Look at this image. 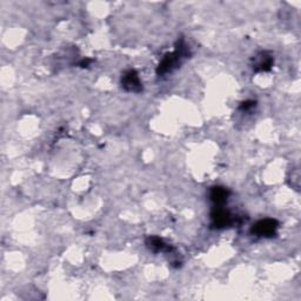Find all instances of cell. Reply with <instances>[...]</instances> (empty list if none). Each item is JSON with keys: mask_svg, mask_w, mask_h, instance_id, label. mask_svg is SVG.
<instances>
[{"mask_svg": "<svg viewBox=\"0 0 301 301\" xmlns=\"http://www.w3.org/2000/svg\"><path fill=\"white\" fill-rule=\"evenodd\" d=\"M121 86L127 91V92H136L139 93L142 91V84L140 78L136 71L130 70L124 73L121 78Z\"/></svg>", "mask_w": 301, "mask_h": 301, "instance_id": "277c9868", "label": "cell"}, {"mask_svg": "<svg viewBox=\"0 0 301 301\" xmlns=\"http://www.w3.org/2000/svg\"><path fill=\"white\" fill-rule=\"evenodd\" d=\"M211 221L213 228H226L234 223V216L229 211H227V209L224 208L223 206H214V209L211 213Z\"/></svg>", "mask_w": 301, "mask_h": 301, "instance_id": "7a4b0ae2", "label": "cell"}, {"mask_svg": "<svg viewBox=\"0 0 301 301\" xmlns=\"http://www.w3.org/2000/svg\"><path fill=\"white\" fill-rule=\"evenodd\" d=\"M273 57L267 52H261L254 58L253 70L255 72H267L273 66Z\"/></svg>", "mask_w": 301, "mask_h": 301, "instance_id": "5b68a950", "label": "cell"}, {"mask_svg": "<svg viewBox=\"0 0 301 301\" xmlns=\"http://www.w3.org/2000/svg\"><path fill=\"white\" fill-rule=\"evenodd\" d=\"M146 244H147V246L149 247V249H152L153 252H165V253H168L172 251V247L169 246L165 243L164 240L161 239L159 236H149L147 238V240H146Z\"/></svg>", "mask_w": 301, "mask_h": 301, "instance_id": "52a82bcc", "label": "cell"}, {"mask_svg": "<svg viewBox=\"0 0 301 301\" xmlns=\"http://www.w3.org/2000/svg\"><path fill=\"white\" fill-rule=\"evenodd\" d=\"M90 62H91L90 59H86V60H82V61L80 62V66H81V67H87V65H89Z\"/></svg>", "mask_w": 301, "mask_h": 301, "instance_id": "9c48e42d", "label": "cell"}, {"mask_svg": "<svg viewBox=\"0 0 301 301\" xmlns=\"http://www.w3.org/2000/svg\"><path fill=\"white\" fill-rule=\"evenodd\" d=\"M254 106H255V101H253V100L245 101V102H243V104H241L240 110H243V111H248V110H251V109L254 107Z\"/></svg>", "mask_w": 301, "mask_h": 301, "instance_id": "ba28073f", "label": "cell"}, {"mask_svg": "<svg viewBox=\"0 0 301 301\" xmlns=\"http://www.w3.org/2000/svg\"><path fill=\"white\" fill-rule=\"evenodd\" d=\"M188 55H189V51H188L187 45H186L183 40H180L179 44H178L176 51L172 53L166 54L164 59H162L161 62L159 64V67H158L157 70L158 74L164 75V74L171 73L172 71L178 69V67L183 64V61L186 58H188Z\"/></svg>", "mask_w": 301, "mask_h": 301, "instance_id": "6da1fadb", "label": "cell"}, {"mask_svg": "<svg viewBox=\"0 0 301 301\" xmlns=\"http://www.w3.org/2000/svg\"><path fill=\"white\" fill-rule=\"evenodd\" d=\"M279 223L275 219H264L260 220L253 226L251 232L252 234L261 238H273L275 236L278 231Z\"/></svg>", "mask_w": 301, "mask_h": 301, "instance_id": "3957f363", "label": "cell"}, {"mask_svg": "<svg viewBox=\"0 0 301 301\" xmlns=\"http://www.w3.org/2000/svg\"><path fill=\"white\" fill-rule=\"evenodd\" d=\"M229 197V191L227 188L221 187V186H216L209 192V199L214 206H224Z\"/></svg>", "mask_w": 301, "mask_h": 301, "instance_id": "8992f818", "label": "cell"}]
</instances>
